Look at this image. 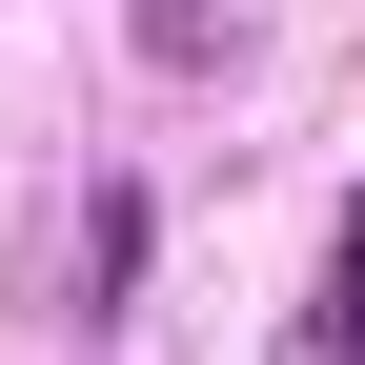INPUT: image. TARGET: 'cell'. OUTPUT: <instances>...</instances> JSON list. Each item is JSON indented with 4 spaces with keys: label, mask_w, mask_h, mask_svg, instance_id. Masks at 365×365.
I'll return each instance as SVG.
<instances>
[{
    "label": "cell",
    "mask_w": 365,
    "mask_h": 365,
    "mask_svg": "<svg viewBox=\"0 0 365 365\" xmlns=\"http://www.w3.org/2000/svg\"><path fill=\"white\" fill-rule=\"evenodd\" d=\"M143 244H163V223H143V182H81V325H122V304H143Z\"/></svg>",
    "instance_id": "6da1fadb"
},
{
    "label": "cell",
    "mask_w": 365,
    "mask_h": 365,
    "mask_svg": "<svg viewBox=\"0 0 365 365\" xmlns=\"http://www.w3.org/2000/svg\"><path fill=\"white\" fill-rule=\"evenodd\" d=\"M345 264H365V203H345Z\"/></svg>",
    "instance_id": "3957f363"
},
{
    "label": "cell",
    "mask_w": 365,
    "mask_h": 365,
    "mask_svg": "<svg viewBox=\"0 0 365 365\" xmlns=\"http://www.w3.org/2000/svg\"><path fill=\"white\" fill-rule=\"evenodd\" d=\"M325 365H365V264H345V325H325Z\"/></svg>",
    "instance_id": "7a4b0ae2"
}]
</instances>
